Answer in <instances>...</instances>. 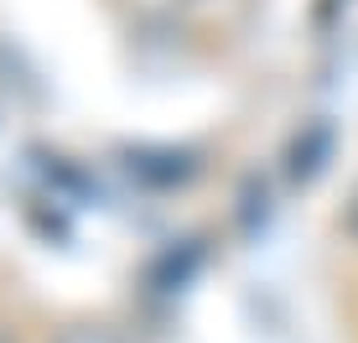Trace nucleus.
<instances>
[{"label":"nucleus","mask_w":358,"mask_h":343,"mask_svg":"<svg viewBox=\"0 0 358 343\" xmlns=\"http://www.w3.org/2000/svg\"><path fill=\"white\" fill-rule=\"evenodd\" d=\"M348 224H353V234H358V192H353V208H348Z\"/></svg>","instance_id":"nucleus-2"},{"label":"nucleus","mask_w":358,"mask_h":343,"mask_svg":"<svg viewBox=\"0 0 358 343\" xmlns=\"http://www.w3.org/2000/svg\"><path fill=\"white\" fill-rule=\"evenodd\" d=\"M57 343H125L120 333H109V328H68Z\"/></svg>","instance_id":"nucleus-1"},{"label":"nucleus","mask_w":358,"mask_h":343,"mask_svg":"<svg viewBox=\"0 0 358 343\" xmlns=\"http://www.w3.org/2000/svg\"><path fill=\"white\" fill-rule=\"evenodd\" d=\"M166 6H177V0H166Z\"/></svg>","instance_id":"nucleus-3"}]
</instances>
